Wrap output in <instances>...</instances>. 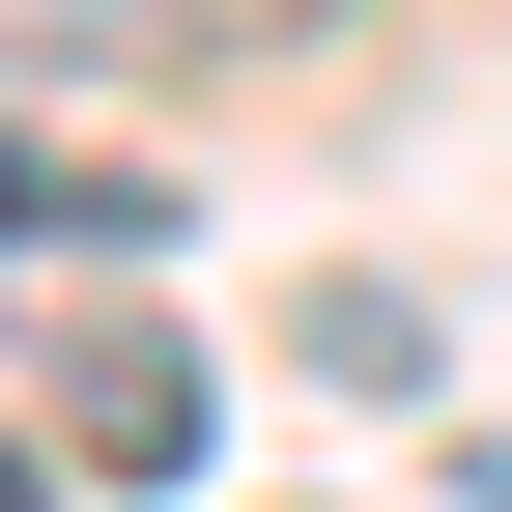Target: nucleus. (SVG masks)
<instances>
[{
  "instance_id": "f257e3e1",
  "label": "nucleus",
  "mask_w": 512,
  "mask_h": 512,
  "mask_svg": "<svg viewBox=\"0 0 512 512\" xmlns=\"http://www.w3.org/2000/svg\"><path fill=\"white\" fill-rule=\"evenodd\" d=\"M200 342H171V313H86V370H57V456H114V484H200Z\"/></svg>"
},
{
  "instance_id": "7ed1b4c3",
  "label": "nucleus",
  "mask_w": 512,
  "mask_h": 512,
  "mask_svg": "<svg viewBox=\"0 0 512 512\" xmlns=\"http://www.w3.org/2000/svg\"><path fill=\"white\" fill-rule=\"evenodd\" d=\"M0 512H57V456H29V427H0Z\"/></svg>"
},
{
  "instance_id": "20e7f679",
  "label": "nucleus",
  "mask_w": 512,
  "mask_h": 512,
  "mask_svg": "<svg viewBox=\"0 0 512 512\" xmlns=\"http://www.w3.org/2000/svg\"><path fill=\"white\" fill-rule=\"evenodd\" d=\"M200 29H285V0H200Z\"/></svg>"
},
{
  "instance_id": "f03ea898",
  "label": "nucleus",
  "mask_w": 512,
  "mask_h": 512,
  "mask_svg": "<svg viewBox=\"0 0 512 512\" xmlns=\"http://www.w3.org/2000/svg\"><path fill=\"white\" fill-rule=\"evenodd\" d=\"M0 228H29V256H114V285H143V256H171V171H143V143H57V114H0Z\"/></svg>"
}]
</instances>
